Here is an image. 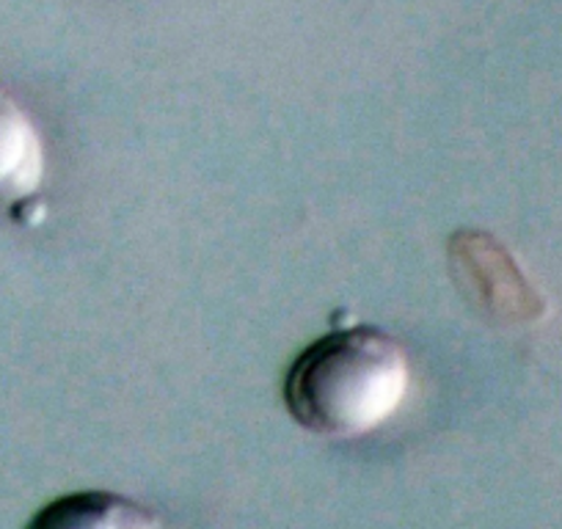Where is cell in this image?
Instances as JSON below:
<instances>
[{"label":"cell","instance_id":"6da1fadb","mask_svg":"<svg viewBox=\"0 0 562 529\" xmlns=\"http://www.w3.org/2000/svg\"><path fill=\"white\" fill-rule=\"evenodd\" d=\"M411 370L397 339L378 328H339L301 350L284 378V403L301 428L359 439L397 414Z\"/></svg>","mask_w":562,"mask_h":529},{"label":"cell","instance_id":"7a4b0ae2","mask_svg":"<svg viewBox=\"0 0 562 529\" xmlns=\"http://www.w3.org/2000/svg\"><path fill=\"white\" fill-rule=\"evenodd\" d=\"M452 262L463 271V284L477 290V299L494 315L505 320H535L543 315L540 295L494 237L477 232L458 235L452 243Z\"/></svg>","mask_w":562,"mask_h":529},{"label":"cell","instance_id":"3957f363","mask_svg":"<svg viewBox=\"0 0 562 529\" xmlns=\"http://www.w3.org/2000/svg\"><path fill=\"white\" fill-rule=\"evenodd\" d=\"M45 182V144L29 111L0 80V210L31 202Z\"/></svg>","mask_w":562,"mask_h":529},{"label":"cell","instance_id":"277c9868","mask_svg":"<svg viewBox=\"0 0 562 529\" xmlns=\"http://www.w3.org/2000/svg\"><path fill=\"white\" fill-rule=\"evenodd\" d=\"M25 529H160L158 516L111 491H75L47 502Z\"/></svg>","mask_w":562,"mask_h":529}]
</instances>
